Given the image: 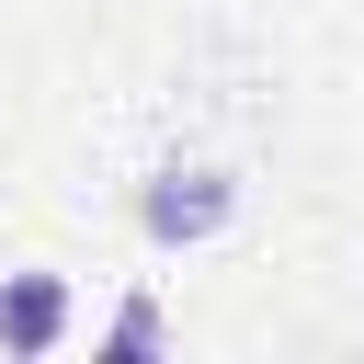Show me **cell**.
Instances as JSON below:
<instances>
[{
    "instance_id": "2",
    "label": "cell",
    "mask_w": 364,
    "mask_h": 364,
    "mask_svg": "<svg viewBox=\"0 0 364 364\" xmlns=\"http://www.w3.org/2000/svg\"><path fill=\"white\" fill-rule=\"evenodd\" d=\"M68 341V284L57 273H0V353H57Z\"/></svg>"
},
{
    "instance_id": "3",
    "label": "cell",
    "mask_w": 364,
    "mask_h": 364,
    "mask_svg": "<svg viewBox=\"0 0 364 364\" xmlns=\"http://www.w3.org/2000/svg\"><path fill=\"white\" fill-rule=\"evenodd\" d=\"M159 341H171V330H159V307H148V296H136V307H114V353H159Z\"/></svg>"
},
{
    "instance_id": "1",
    "label": "cell",
    "mask_w": 364,
    "mask_h": 364,
    "mask_svg": "<svg viewBox=\"0 0 364 364\" xmlns=\"http://www.w3.org/2000/svg\"><path fill=\"white\" fill-rule=\"evenodd\" d=\"M136 216H148V239H159V250H193V239H216V228H228V216H239V182H228V171H205V159H193V171H159V182H148V205H136Z\"/></svg>"
}]
</instances>
